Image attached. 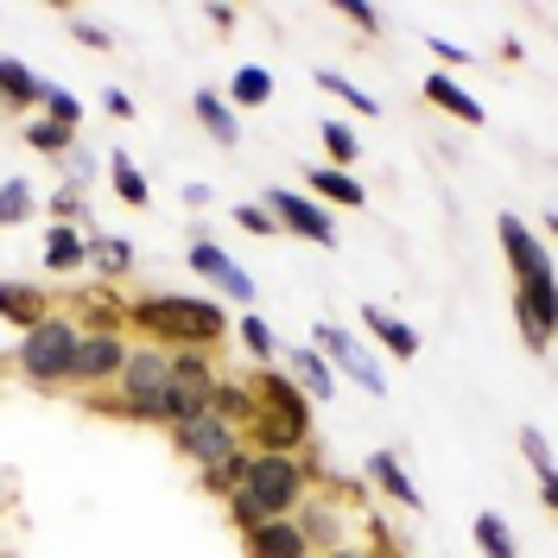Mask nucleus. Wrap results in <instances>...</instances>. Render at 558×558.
<instances>
[{
  "instance_id": "obj_28",
  "label": "nucleus",
  "mask_w": 558,
  "mask_h": 558,
  "mask_svg": "<svg viewBox=\"0 0 558 558\" xmlns=\"http://www.w3.org/2000/svg\"><path fill=\"white\" fill-rule=\"evenodd\" d=\"M89 267L102 279H128L134 274V242H121V235H89Z\"/></svg>"
},
{
  "instance_id": "obj_29",
  "label": "nucleus",
  "mask_w": 558,
  "mask_h": 558,
  "mask_svg": "<svg viewBox=\"0 0 558 558\" xmlns=\"http://www.w3.org/2000/svg\"><path fill=\"white\" fill-rule=\"evenodd\" d=\"M26 146L45 153V159H70V153H76V128H58V121H45V114H26Z\"/></svg>"
},
{
  "instance_id": "obj_24",
  "label": "nucleus",
  "mask_w": 558,
  "mask_h": 558,
  "mask_svg": "<svg viewBox=\"0 0 558 558\" xmlns=\"http://www.w3.org/2000/svg\"><path fill=\"white\" fill-rule=\"evenodd\" d=\"M274 70L267 64H242L235 76H229V108H267L274 102Z\"/></svg>"
},
{
  "instance_id": "obj_12",
  "label": "nucleus",
  "mask_w": 558,
  "mask_h": 558,
  "mask_svg": "<svg viewBox=\"0 0 558 558\" xmlns=\"http://www.w3.org/2000/svg\"><path fill=\"white\" fill-rule=\"evenodd\" d=\"M51 312H58V305H51L45 286H33V279H0V324H13L20 337H26L33 324H45Z\"/></svg>"
},
{
  "instance_id": "obj_27",
  "label": "nucleus",
  "mask_w": 558,
  "mask_h": 558,
  "mask_svg": "<svg viewBox=\"0 0 558 558\" xmlns=\"http://www.w3.org/2000/svg\"><path fill=\"white\" fill-rule=\"evenodd\" d=\"M247 463H254V451L222 457V463H209V470H197V488H204V495H216V501H229V495H235V488L247 483Z\"/></svg>"
},
{
  "instance_id": "obj_39",
  "label": "nucleus",
  "mask_w": 558,
  "mask_h": 558,
  "mask_svg": "<svg viewBox=\"0 0 558 558\" xmlns=\"http://www.w3.org/2000/svg\"><path fill=\"white\" fill-rule=\"evenodd\" d=\"M235 222H242L247 235H279V222L267 216V204H235Z\"/></svg>"
},
{
  "instance_id": "obj_37",
  "label": "nucleus",
  "mask_w": 558,
  "mask_h": 558,
  "mask_svg": "<svg viewBox=\"0 0 558 558\" xmlns=\"http://www.w3.org/2000/svg\"><path fill=\"white\" fill-rule=\"evenodd\" d=\"M521 451H526V463H533V476H546V470H553V445H546V432H539V425H526V432H521Z\"/></svg>"
},
{
  "instance_id": "obj_48",
  "label": "nucleus",
  "mask_w": 558,
  "mask_h": 558,
  "mask_svg": "<svg viewBox=\"0 0 558 558\" xmlns=\"http://www.w3.org/2000/svg\"><path fill=\"white\" fill-rule=\"evenodd\" d=\"M546 235H553V242H558V216H546Z\"/></svg>"
},
{
  "instance_id": "obj_41",
  "label": "nucleus",
  "mask_w": 558,
  "mask_h": 558,
  "mask_svg": "<svg viewBox=\"0 0 558 558\" xmlns=\"http://www.w3.org/2000/svg\"><path fill=\"white\" fill-rule=\"evenodd\" d=\"M343 20H349V26H355L362 38H375V33H381V13H375V7H362V0H349V7H343Z\"/></svg>"
},
{
  "instance_id": "obj_33",
  "label": "nucleus",
  "mask_w": 558,
  "mask_h": 558,
  "mask_svg": "<svg viewBox=\"0 0 558 558\" xmlns=\"http://www.w3.org/2000/svg\"><path fill=\"white\" fill-rule=\"evenodd\" d=\"M317 89H324V96H337L349 114H381V102H375L368 89H355L349 76H337V70H317Z\"/></svg>"
},
{
  "instance_id": "obj_25",
  "label": "nucleus",
  "mask_w": 558,
  "mask_h": 558,
  "mask_svg": "<svg viewBox=\"0 0 558 558\" xmlns=\"http://www.w3.org/2000/svg\"><path fill=\"white\" fill-rule=\"evenodd\" d=\"M235 343H242L247 355L260 362V368H274V362H279V349H286V343L274 337V324H267L260 312H242V317H235Z\"/></svg>"
},
{
  "instance_id": "obj_19",
  "label": "nucleus",
  "mask_w": 558,
  "mask_h": 558,
  "mask_svg": "<svg viewBox=\"0 0 558 558\" xmlns=\"http://www.w3.org/2000/svg\"><path fill=\"white\" fill-rule=\"evenodd\" d=\"M45 102V76L26 70L20 58H0V108H13V114H26V108Z\"/></svg>"
},
{
  "instance_id": "obj_2",
  "label": "nucleus",
  "mask_w": 558,
  "mask_h": 558,
  "mask_svg": "<svg viewBox=\"0 0 558 558\" xmlns=\"http://www.w3.org/2000/svg\"><path fill=\"white\" fill-rule=\"evenodd\" d=\"M247 451H286L305 457L312 445V400L286 368H260L254 375V418H247Z\"/></svg>"
},
{
  "instance_id": "obj_3",
  "label": "nucleus",
  "mask_w": 558,
  "mask_h": 558,
  "mask_svg": "<svg viewBox=\"0 0 558 558\" xmlns=\"http://www.w3.org/2000/svg\"><path fill=\"white\" fill-rule=\"evenodd\" d=\"M76 343H83V330H76V317H64V312H51L45 324H33V330L13 343V368H20V381L38 387V393L70 387V375H76Z\"/></svg>"
},
{
  "instance_id": "obj_5",
  "label": "nucleus",
  "mask_w": 558,
  "mask_h": 558,
  "mask_svg": "<svg viewBox=\"0 0 558 558\" xmlns=\"http://www.w3.org/2000/svg\"><path fill=\"white\" fill-rule=\"evenodd\" d=\"M312 349L324 355V362H330V368H337V375H349V381L362 387V393L387 400V368L375 362V349L362 343L355 330H343V324H330V317H324V324L312 330Z\"/></svg>"
},
{
  "instance_id": "obj_46",
  "label": "nucleus",
  "mask_w": 558,
  "mask_h": 558,
  "mask_svg": "<svg viewBox=\"0 0 558 558\" xmlns=\"http://www.w3.org/2000/svg\"><path fill=\"white\" fill-rule=\"evenodd\" d=\"M539 501L558 514V470H546V476H539Z\"/></svg>"
},
{
  "instance_id": "obj_30",
  "label": "nucleus",
  "mask_w": 558,
  "mask_h": 558,
  "mask_svg": "<svg viewBox=\"0 0 558 558\" xmlns=\"http://www.w3.org/2000/svg\"><path fill=\"white\" fill-rule=\"evenodd\" d=\"M209 413H222L229 425H242V432H247V418H254V381L222 375V381H216V400H209Z\"/></svg>"
},
{
  "instance_id": "obj_32",
  "label": "nucleus",
  "mask_w": 558,
  "mask_h": 558,
  "mask_svg": "<svg viewBox=\"0 0 558 558\" xmlns=\"http://www.w3.org/2000/svg\"><path fill=\"white\" fill-rule=\"evenodd\" d=\"M33 209H38V191L26 178H7V184H0V229H20Z\"/></svg>"
},
{
  "instance_id": "obj_40",
  "label": "nucleus",
  "mask_w": 558,
  "mask_h": 558,
  "mask_svg": "<svg viewBox=\"0 0 558 558\" xmlns=\"http://www.w3.org/2000/svg\"><path fill=\"white\" fill-rule=\"evenodd\" d=\"M58 166H64V184H89V178H96V153H83V146H76V153L58 159Z\"/></svg>"
},
{
  "instance_id": "obj_15",
  "label": "nucleus",
  "mask_w": 558,
  "mask_h": 558,
  "mask_svg": "<svg viewBox=\"0 0 558 558\" xmlns=\"http://www.w3.org/2000/svg\"><path fill=\"white\" fill-rule=\"evenodd\" d=\"M242 553L247 558H312V546H305L299 521H267L254 533H242Z\"/></svg>"
},
{
  "instance_id": "obj_14",
  "label": "nucleus",
  "mask_w": 558,
  "mask_h": 558,
  "mask_svg": "<svg viewBox=\"0 0 558 558\" xmlns=\"http://www.w3.org/2000/svg\"><path fill=\"white\" fill-rule=\"evenodd\" d=\"M362 330H368V337H375L393 362H418V330L407 324V317L381 312V305H362Z\"/></svg>"
},
{
  "instance_id": "obj_31",
  "label": "nucleus",
  "mask_w": 558,
  "mask_h": 558,
  "mask_svg": "<svg viewBox=\"0 0 558 558\" xmlns=\"http://www.w3.org/2000/svg\"><path fill=\"white\" fill-rule=\"evenodd\" d=\"M476 546H483V558H521V539H514V526L501 521V514H476Z\"/></svg>"
},
{
  "instance_id": "obj_35",
  "label": "nucleus",
  "mask_w": 558,
  "mask_h": 558,
  "mask_svg": "<svg viewBox=\"0 0 558 558\" xmlns=\"http://www.w3.org/2000/svg\"><path fill=\"white\" fill-rule=\"evenodd\" d=\"M45 121H58V128H83V96H70L58 83H45V102H38Z\"/></svg>"
},
{
  "instance_id": "obj_22",
  "label": "nucleus",
  "mask_w": 558,
  "mask_h": 558,
  "mask_svg": "<svg viewBox=\"0 0 558 558\" xmlns=\"http://www.w3.org/2000/svg\"><path fill=\"white\" fill-rule=\"evenodd\" d=\"M368 483L381 488L387 501H400V508H425V501H418V488H413V476L400 470V457H393V451H375V457H368Z\"/></svg>"
},
{
  "instance_id": "obj_23",
  "label": "nucleus",
  "mask_w": 558,
  "mask_h": 558,
  "mask_svg": "<svg viewBox=\"0 0 558 558\" xmlns=\"http://www.w3.org/2000/svg\"><path fill=\"white\" fill-rule=\"evenodd\" d=\"M76 330H128V299H114V286H96V292H83Z\"/></svg>"
},
{
  "instance_id": "obj_42",
  "label": "nucleus",
  "mask_w": 558,
  "mask_h": 558,
  "mask_svg": "<svg viewBox=\"0 0 558 558\" xmlns=\"http://www.w3.org/2000/svg\"><path fill=\"white\" fill-rule=\"evenodd\" d=\"M432 58H438V64H445V70L470 64V51H463V45H451V38H432Z\"/></svg>"
},
{
  "instance_id": "obj_34",
  "label": "nucleus",
  "mask_w": 558,
  "mask_h": 558,
  "mask_svg": "<svg viewBox=\"0 0 558 558\" xmlns=\"http://www.w3.org/2000/svg\"><path fill=\"white\" fill-rule=\"evenodd\" d=\"M324 146H330V159H324V166H337V172H349V166L362 159V140H355L349 121H324Z\"/></svg>"
},
{
  "instance_id": "obj_26",
  "label": "nucleus",
  "mask_w": 558,
  "mask_h": 558,
  "mask_svg": "<svg viewBox=\"0 0 558 558\" xmlns=\"http://www.w3.org/2000/svg\"><path fill=\"white\" fill-rule=\"evenodd\" d=\"M108 184H114V197L128 209H146L153 204V184H146V172H140L128 153H108Z\"/></svg>"
},
{
  "instance_id": "obj_13",
  "label": "nucleus",
  "mask_w": 558,
  "mask_h": 558,
  "mask_svg": "<svg viewBox=\"0 0 558 558\" xmlns=\"http://www.w3.org/2000/svg\"><path fill=\"white\" fill-rule=\"evenodd\" d=\"M279 362H286V375H292V381L305 387V400H312V407H317V400H337V368H330L312 343L279 349Z\"/></svg>"
},
{
  "instance_id": "obj_1",
  "label": "nucleus",
  "mask_w": 558,
  "mask_h": 558,
  "mask_svg": "<svg viewBox=\"0 0 558 558\" xmlns=\"http://www.w3.org/2000/svg\"><path fill=\"white\" fill-rule=\"evenodd\" d=\"M128 330L166 355H184V349L209 355L229 337V312L216 299H191V292H140V299H128Z\"/></svg>"
},
{
  "instance_id": "obj_9",
  "label": "nucleus",
  "mask_w": 558,
  "mask_h": 558,
  "mask_svg": "<svg viewBox=\"0 0 558 558\" xmlns=\"http://www.w3.org/2000/svg\"><path fill=\"white\" fill-rule=\"evenodd\" d=\"M267 216H274L286 235H299V242L337 247V222H330V209L317 204L312 191H267Z\"/></svg>"
},
{
  "instance_id": "obj_18",
  "label": "nucleus",
  "mask_w": 558,
  "mask_h": 558,
  "mask_svg": "<svg viewBox=\"0 0 558 558\" xmlns=\"http://www.w3.org/2000/svg\"><path fill=\"white\" fill-rule=\"evenodd\" d=\"M191 114H197V128H204L216 146H242V114L222 102L216 89H197V96H191Z\"/></svg>"
},
{
  "instance_id": "obj_4",
  "label": "nucleus",
  "mask_w": 558,
  "mask_h": 558,
  "mask_svg": "<svg viewBox=\"0 0 558 558\" xmlns=\"http://www.w3.org/2000/svg\"><path fill=\"white\" fill-rule=\"evenodd\" d=\"M312 476L317 463L312 457H286V451H254V463H247V495L260 501V514L267 521H292L305 501H312Z\"/></svg>"
},
{
  "instance_id": "obj_7",
  "label": "nucleus",
  "mask_w": 558,
  "mask_h": 558,
  "mask_svg": "<svg viewBox=\"0 0 558 558\" xmlns=\"http://www.w3.org/2000/svg\"><path fill=\"white\" fill-rule=\"evenodd\" d=\"M128 330H83V343H76V375L70 387H83V393H102V387L121 381V368H128Z\"/></svg>"
},
{
  "instance_id": "obj_11",
  "label": "nucleus",
  "mask_w": 558,
  "mask_h": 558,
  "mask_svg": "<svg viewBox=\"0 0 558 558\" xmlns=\"http://www.w3.org/2000/svg\"><path fill=\"white\" fill-rule=\"evenodd\" d=\"M495 235H501V247H508V267H514V286L533 274H553V254H546V242L526 229L521 216H501L495 222Z\"/></svg>"
},
{
  "instance_id": "obj_38",
  "label": "nucleus",
  "mask_w": 558,
  "mask_h": 558,
  "mask_svg": "<svg viewBox=\"0 0 558 558\" xmlns=\"http://www.w3.org/2000/svg\"><path fill=\"white\" fill-rule=\"evenodd\" d=\"M70 33H76V45H89V51H114V38H108V26H96V20H83V13H70Z\"/></svg>"
},
{
  "instance_id": "obj_8",
  "label": "nucleus",
  "mask_w": 558,
  "mask_h": 558,
  "mask_svg": "<svg viewBox=\"0 0 558 558\" xmlns=\"http://www.w3.org/2000/svg\"><path fill=\"white\" fill-rule=\"evenodd\" d=\"M514 324H521V337L533 355L553 343L558 337V274H533L514 286Z\"/></svg>"
},
{
  "instance_id": "obj_21",
  "label": "nucleus",
  "mask_w": 558,
  "mask_h": 558,
  "mask_svg": "<svg viewBox=\"0 0 558 558\" xmlns=\"http://www.w3.org/2000/svg\"><path fill=\"white\" fill-rule=\"evenodd\" d=\"M45 267H51V274H76V267H89V235L70 229V222H51V229H45Z\"/></svg>"
},
{
  "instance_id": "obj_44",
  "label": "nucleus",
  "mask_w": 558,
  "mask_h": 558,
  "mask_svg": "<svg viewBox=\"0 0 558 558\" xmlns=\"http://www.w3.org/2000/svg\"><path fill=\"white\" fill-rule=\"evenodd\" d=\"M204 20L216 26V33H235V20H242V13H235V7H209Z\"/></svg>"
},
{
  "instance_id": "obj_47",
  "label": "nucleus",
  "mask_w": 558,
  "mask_h": 558,
  "mask_svg": "<svg viewBox=\"0 0 558 558\" xmlns=\"http://www.w3.org/2000/svg\"><path fill=\"white\" fill-rule=\"evenodd\" d=\"M317 558H375V553H362V546H349V539H343L337 553H317Z\"/></svg>"
},
{
  "instance_id": "obj_10",
  "label": "nucleus",
  "mask_w": 558,
  "mask_h": 558,
  "mask_svg": "<svg viewBox=\"0 0 558 558\" xmlns=\"http://www.w3.org/2000/svg\"><path fill=\"white\" fill-rule=\"evenodd\" d=\"M191 274L197 279H209L222 299H235V305H254V279H247V267L229 254V247H216L209 235H197L191 242Z\"/></svg>"
},
{
  "instance_id": "obj_6",
  "label": "nucleus",
  "mask_w": 558,
  "mask_h": 558,
  "mask_svg": "<svg viewBox=\"0 0 558 558\" xmlns=\"http://www.w3.org/2000/svg\"><path fill=\"white\" fill-rule=\"evenodd\" d=\"M172 451L191 463V470H209V463H222V457L247 451L242 425H229L222 413H197L184 418V425H172Z\"/></svg>"
},
{
  "instance_id": "obj_36",
  "label": "nucleus",
  "mask_w": 558,
  "mask_h": 558,
  "mask_svg": "<svg viewBox=\"0 0 558 558\" xmlns=\"http://www.w3.org/2000/svg\"><path fill=\"white\" fill-rule=\"evenodd\" d=\"M51 222H70V229H83V216H89V209H83V184H58V197H51Z\"/></svg>"
},
{
  "instance_id": "obj_20",
  "label": "nucleus",
  "mask_w": 558,
  "mask_h": 558,
  "mask_svg": "<svg viewBox=\"0 0 558 558\" xmlns=\"http://www.w3.org/2000/svg\"><path fill=\"white\" fill-rule=\"evenodd\" d=\"M292 521H299V533H305L312 558H317V553H337V546H343V514H337L330 501H305Z\"/></svg>"
},
{
  "instance_id": "obj_45",
  "label": "nucleus",
  "mask_w": 558,
  "mask_h": 558,
  "mask_svg": "<svg viewBox=\"0 0 558 558\" xmlns=\"http://www.w3.org/2000/svg\"><path fill=\"white\" fill-rule=\"evenodd\" d=\"M184 204H191V209H209V204H216V191H209V184H184Z\"/></svg>"
},
{
  "instance_id": "obj_43",
  "label": "nucleus",
  "mask_w": 558,
  "mask_h": 558,
  "mask_svg": "<svg viewBox=\"0 0 558 558\" xmlns=\"http://www.w3.org/2000/svg\"><path fill=\"white\" fill-rule=\"evenodd\" d=\"M102 108L114 121H134V96H128V89H102Z\"/></svg>"
},
{
  "instance_id": "obj_17",
  "label": "nucleus",
  "mask_w": 558,
  "mask_h": 558,
  "mask_svg": "<svg viewBox=\"0 0 558 558\" xmlns=\"http://www.w3.org/2000/svg\"><path fill=\"white\" fill-rule=\"evenodd\" d=\"M425 102L445 108V114H451V121H463V128H483V102L457 83L451 70H432V76H425Z\"/></svg>"
},
{
  "instance_id": "obj_16",
  "label": "nucleus",
  "mask_w": 558,
  "mask_h": 558,
  "mask_svg": "<svg viewBox=\"0 0 558 558\" xmlns=\"http://www.w3.org/2000/svg\"><path fill=\"white\" fill-rule=\"evenodd\" d=\"M305 191H312L317 204L330 209H368V191H362V178L355 172H337V166H312V172H305Z\"/></svg>"
}]
</instances>
